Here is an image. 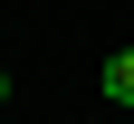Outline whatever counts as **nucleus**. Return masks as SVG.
<instances>
[{
    "label": "nucleus",
    "instance_id": "2",
    "mask_svg": "<svg viewBox=\"0 0 134 124\" xmlns=\"http://www.w3.org/2000/svg\"><path fill=\"white\" fill-rule=\"evenodd\" d=\"M0 105H10V76H0Z\"/></svg>",
    "mask_w": 134,
    "mask_h": 124
},
{
    "label": "nucleus",
    "instance_id": "1",
    "mask_svg": "<svg viewBox=\"0 0 134 124\" xmlns=\"http://www.w3.org/2000/svg\"><path fill=\"white\" fill-rule=\"evenodd\" d=\"M96 86H105V105H134V48H115V57L96 67Z\"/></svg>",
    "mask_w": 134,
    "mask_h": 124
}]
</instances>
